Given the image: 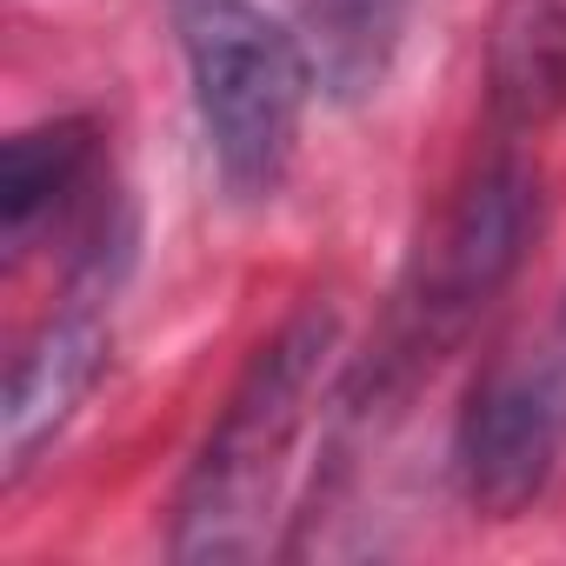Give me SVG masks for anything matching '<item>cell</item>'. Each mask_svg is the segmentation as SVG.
<instances>
[{
  "label": "cell",
  "instance_id": "8",
  "mask_svg": "<svg viewBox=\"0 0 566 566\" xmlns=\"http://www.w3.org/2000/svg\"><path fill=\"white\" fill-rule=\"evenodd\" d=\"M301 14L314 28L321 74L340 81V94H360L367 81H380L400 28V0H301Z\"/></svg>",
  "mask_w": 566,
  "mask_h": 566
},
{
  "label": "cell",
  "instance_id": "5",
  "mask_svg": "<svg viewBox=\"0 0 566 566\" xmlns=\"http://www.w3.org/2000/svg\"><path fill=\"white\" fill-rule=\"evenodd\" d=\"M101 360H107V327H101L94 307L54 314L14 354V374H8V473H28L34 453L67 427V413L101 380Z\"/></svg>",
  "mask_w": 566,
  "mask_h": 566
},
{
  "label": "cell",
  "instance_id": "3",
  "mask_svg": "<svg viewBox=\"0 0 566 566\" xmlns=\"http://www.w3.org/2000/svg\"><path fill=\"white\" fill-rule=\"evenodd\" d=\"M533 227H539L533 167L513 160V154H493L467 180V193L453 200L440 240L420 260V280H413L407 314H400V360H413V367L433 360V347H447L506 287V273L520 266Z\"/></svg>",
  "mask_w": 566,
  "mask_h": 566
},
{
  "label": "cell",
  "instance_id": "4",
  "mask_svg": "<svg viewBox=\"0 0 566 566\" xmlns=\"http://www.w3.org/2000/svg\"><path fill=\"white\" fill-rule=\"evenodd\" d=\"M566 447V347L493 367L460 420V486L480 513H520Z\"/></svg>",
  "mask_w": 566,
  "mask_h": 566
},
{
  "label": "cell",
  "instance_id": "1",
  "mask_svg": "<svg viewBox=\"0 0 566 566\" xmlns=\"http://www.w3.org/2000/svg\"><path fill=\"white\" fill-rule=\"evenodd\" d=\"M334 354V314L307 307L280 327L253 367L240 374L233 400L220 407L187 486H180V526H174V553L180 559H247L260 553V526L266 506L280 493L287 453L307 427L314 387L327 374Z\"/></svg>",
  "mask_w": 566,
  "mask_h": 566
},
{
  "label": "cell",
  "instance_id": "2",
  "mask_svg": "<svg viewBox=\"0 0 566 566\" xmlns=\"http://www.w3.org/2000/svg\"><path fill=\"white\" fill-rule=\"evenodd\" d=\"M180 54L193 74V107L220 180L240 200H266L287 180L301 114H307V48L260 0H167Z\"/></svg>",
  "mask_w": 566,
  "mask_h": 566
},
{
  "label": "cell",
  "instance_id": "6",
  "mask_svg": "<svg viewBox=\"0 0 566 566\" xmlns=\"http://www.w3.org/2000/svg\"><path fill=\"white\" fill-rule=\"evenodd\" d=\"M94 174H101L94 120H48V127L14 134L8 154H0V233H8V253L21 260L48 220L74 213Z\"/></svg>",
  "mask_w": 566,
  "mask_h": 566
},
{
  "label": "cell",
  "instance_id": "7",
  "mask_svg": "<svg viewBox=\"0 0 566 566\" xmlns=\"http://www.w3.org/2000/svg\"><path fill=\"white\" fill-rule=\"evenodd\" d=\"M493 120L526 134L566 107V0H500L486 41Z\"/></svg>",
  "mask_w": 566,
  "mask_h": 566
}]
</instances>
